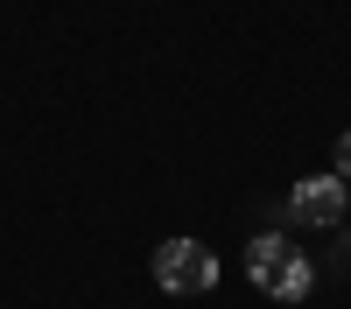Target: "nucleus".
Segmentation results:
<instances>
[{
  "mask_svg": "<svg viewBox=\"0 0 351 309\" xmlns=\"http://www.w3.org/2000/svg\"><path fill=\"white\" fill-rule=\"evenodd\" d=\"M246 281H253L267 302H302V295H309V281H316V267H309L281 232H260V239L246 246Z\"/></svg>",
  "mask_w": 351,
  "mask_h": 309,
  "instance_id": "1",
  "label": "nucleus"
},
{
  "mask_svg": "<svg viewBox=\"0 0 351 309\" xmlns=\"http://www.w3.org/2000/svg\"><path fill=\"white\" fill-rule=\"evenodd\" d=\"M155 288H169V295H211L218 288V253L204 239H162L155 246Z\"/></svg>",
  "mask_w": 351,
  "mask_h": 309,
  "instance_id": "2",
  "label": "nucleus"
},
{
  "mask_svg": "<svg viewBox=\"0 0 351 309\" xmlns=\"http://www.w3.org/2000/svg\"><path fill=\"white\" fill-rule=\"evenodd\" d=\"M344 211H351V190L337 176H302L295 190H288V218L295 225H316V232H324V225H337Z\"/></svg>",
  "mask_w": 351,
  "mask_h": 309,
  "instance_id": "3",
  "label": "nucleus"
},
{
  "mask_svg": "<svg viewBox=\"0 0 351 309\" xmlns=\"http://www.w3.org/2000/svg\"><path fill=\"white\" fill-rule=\"evenodd\" d=\"M337 183H351V134H337V169H330Z\"/></svg>",
  "mask_w": 351,
  "mask_h": 309,
  "instance_id": "4",
  "label": "nucleus"
}]
</instances>
